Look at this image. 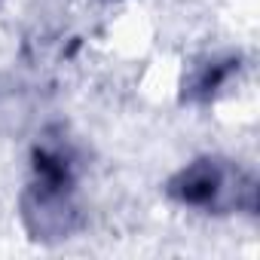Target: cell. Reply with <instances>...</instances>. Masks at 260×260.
Returning a JSON list of instances; mask_svg holds the SVG:
<instances>
[{"label":"cell","mask_w":260,"mask_h":260,"mask_svg":"<svg viewBox=\"0 0 260 260\" xmlns=\"http://www.w3.org/2000/svg\"><path fill=\"white\" fill-rule=\"evenodd\" d=\"M166 193L172 202L202 214H254L257 208L254 175L242 172L233 159L223 156H199L187 162L166 181Z\"/></svg>","instance_id":"cell-2"},{"label":"cell","mask_w":260,"mask_h":260,"mask_svg":"<svg viewBox=\"0 0 260 260\" xmlns=\"http://www.w3.org/2000/svg\"><path fill=\"white\" fill-rule=\"evenodd\" d=\"M236 68H239L236 55L208 58V61L199 64V68L193 71V77L184 83V98H187V101H208V98H214V95L230 83V77L236 74Z\"/></svg>","instance_id":"cell-3"},{"label":"cell","mask_w":260,"mask_h":260,"mask_svg":"<svg viewBox=\"0 0 260 260\" xmlns=\"http://www.w3.org/2000/svg\"><path fill=\"white\" fill-rule=\"evenodd\" d=\"M22 220L37 242H64L83 226L77 205V150L64 135H46L31 153Z\"/></svg>","instance_id":"cell-1"}]
</instances>
